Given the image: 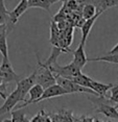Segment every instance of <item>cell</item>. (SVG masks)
Wrapping results in <instances>:
<instances>
[{"label": "cell", "instance_id": "1", "mask_svg": "<svg viewBox=\"0 0 118 122\" xmlns=\"http://www.w3.org/2000/svg\"><path fill=\"white\" fill-rule=\"evenodd\" d=\"M89 100L95 104V111L99 114H102L107 118L116 119L118 120V107L114 101H112L110 97L97 95L96 97H89Z\"/></svg>", "mask_w": 118, "mask_h": 122}, {"label": "cell", "instance_id": "2", "mask_svg": "<svg viewBox=\"0 0 118 122\" xmlns=\"http://www.w3.org/2000/svg\"><path fill=\"white\" fill-rule=\"evenodd\" d=\"M37 59H38L39 66H40V68L38 69V73H37V84H40L44 89L57 84L55 74L51 71V69L48 66L41 63L40 59H39V55H37Z\"/></svg>", "mask_w": 118, "mask_h": 122}, {"label": "cell", "instance_id": "3", "mask_svg": "<svg viewBox=\"0 0 118 122\" xmlns=\"http://www.w3.org/2000/svg\"><path fill=\"white\" fill-rule=\"evenodd\" d=\"M57 78V84L62 86L65 90L67 91L68 94H73V93H87V94H92L93 96H97V94L94 92L92 89L84 87L76 84L75 81H73L72 79L67 78V77H63L60 75H55Z\"/></svg>", "mask_w": 118, "mask_h": 122}, {"label": "cell", "instance_id": "4", "mask_svg": "<svg viewBox=\"0 0 118 122\" xmlns=\"http://www.w3.org/2000/svg\"><path fill=\"white\" fill-rule=\"evenodd\" d=\"M48 67L51 69V71L55 74V75L67 77V78H70V79H72L74 76L78 75V74L81 72V69L78 68L73 62H71L70 64L65 65V66H60L55 63L51 66H48Z\"/></svg>", "mask_w": 118, "mask_h": 122}, {"label": "cell", "instance_id": "5", "mask_svg": "<svg viewBox=\"0 0 118 122\" xmlns=\"http://www.w3.org/2000/svg\"><path fill=\"white\" fill-rule=\"evenodd\" d=\"M21 101L24 102L25 99L22 97L19 89L16 88L10 95L6 96V98L4 99V103L0 107V116L3 115V114L11 113L14 107H16V105Z\"/></svg>", "mask_w": 118, "mask_h": 122}, {"label": "cell", "instance_id": "6", "mask_svg": "<svg viewBox=\"0 0 118 122\" xmlns=\"http://www.w3.org/2000/svg\"><path fill=\"white\" fill-rule=\"evenodd\" d=\"M0 70L2 72V77L5 84H11L13 81H18L20 76L15 72L8 57H2V63L0 65Z\"/></svg>", "mask_w": 118, "mask_h": 122}, {"label": "cell", "instance_id": "7", "mask_svg": "<svg viewBox=\"0 0 118 122\" xmlns=\"http://www.w3.org/2000/svg\"><path fill=\"white\" fill-rule=\"evenodd\" d=\"M37 73H38V69L33 71V73H32L29 76L25 77L23 79H19L17 81L16 88L19 89V91H20L21 95L24 99L27 94H28V91L30 90V88L35 84H37Z\"/></svg>", "mask_w": 118, "mask_h": 122}, {"label": "cell", "instance_id": "8", "mask_svg": "<svg viewBox=\"0 0 118 122\" xmlns=\"http://www.w3.org/2000/svg\"><path fill=\"white\" fill-rule=\"evenodd\" d=\"M67 94H68L67 91L62 86H60L59 84H54L48 88L44 89V92L42 94V96L36 101V103L41 102L42 100H46V99H50L53 98V97H60L63 95H67Z\"/></svg>", "mask_w": 118, "mask_h": 122}, {"label": "cell", "instance_id": "9", "mask_svg": "<svg viewBox=\"0 0 118 122\" xmlns=\"http://www.w3.org/2000/svg\"><path fill=\"white\" fill-rule=\"evenodd\" d=\"M29 9L28 5V0H21L17 6L14 9L12 12H10V18H11V23L13 26H15V24L18 22L19 18L21 17L23 14Z\"/></svg>", "mask_w": 118, "mask_h": 122}, {"label": "cell", "instance_id": "10", "mask_svg": "<svg viewBox=\"0 0 118 122\" xmlns=\"http://www.w3.org/2000/svg\"><path fill=\"white\" fill-rule=\"evenodd\" d=\"M72 62L80 69H83L86 66V64L88 63V57L86 55L85 45L84 44L80 43L77 48L73 51V60H72Z\"/></svg>", "mask_w": 118, "mask_h": 122}, {"label": "cell", "instance_id": "11", "mask_svg": "<svg viewBox=\"0 0 118 122\" xmlns=\"http://www.w3.org/2000/svg\"><path fill=\"white\" fill-rule=\"evenodd\" d=\"M102 14V12H99V10H98V13L94 16V17H92L90 19H87V20H85L83 22V24L80 25V29H81V40H80V43L81 44H84V45L86 44L87 38H88V36L90 34V31H91L92 27H93V25H94L95 21L97 20V18L99 17Z\"/></svg>", "mask_w": 118, "mask_h": 122}, {"label": "cell", "instance_id": "12", "mask_svg": "<svg viewBox=\"0 0 118 122\" xmlns=\"http://www.w3.org/2000/svg\"><path fill=\"white\" fill-rule=\"evenodd\" d=\"M44 92V88L42 87L40 84H35L30 88V90L28 91V96L29 99L28 100H25L24 103L20 105V107H17V109H20V107H25L30 103H36V101L42 96V94Z\"/></svg>", "mask_w": 118, "mask_h": 122}, {"label": "cell", "instance_id": "13", "mask_svg": "<svg viewBox=\"0 0 118 122\" xmlns=\"http://www.w3.org/2000/svg\"><path fill=\"white\" fill-rule=\"evenodd\" d=\"M8 32V27L6 24L0 25V53L2 57H8V45L6 36Z\"/></svg>", "mask_w": 118, "mask_h": 122}, {"label": "cell", "instance_id": "14", "mask_svg": "<svg viewBox=\"0 0 118 122\" xmlns=\"http://www.w3.org/2000/svg\"><path fill=\"white\" fill-rule=\"evenodd\" d=\"M112 87H113L112 84L106 85V84H102V82L96 81V80H94L92 78L90 80V86H89V88L92 89L97 95H102V96H106L107 92H108L109 90H111Z\"/></svg>", "mask_w": 118, "mask_h": 122}, {"label": "cell", "instance_id": "15", "mask_svg": "<svg viewBox=\"0 0 118 122\" xmlns=\"http://www.w3.org/2000/svg\"><path fill=\"white\" fill-rule=\"evenodd\" d=\"M6 24L8 27V31H11L14 26L11 23V18H10V12L6 10L4 4V0H0V25Z\"/></svg>", "mask_w": 118, "mask_h": 122}, {"label": "cell", "instance_id": "16", "mask_svg": "<svg viewBox=\"0 0 118 122\" xmlns=\"http://www.w3.org/2000/svg\"><path fill=\"white\" fill-rule=\"evenodd\" d=\"M51 121H74L76 120V117H74L72 112L67 110H61L60 112L50 114Z\"/></svg>", "mask_w": 118, "mask_h": 122}, {"label": "cell", "instance_id": "17", "mask_svg": "<svg viewBox=\"0 0 118 122\" xmlns=\"http://www.w3.org/2000/svg\"><path fill=\"white\" fill-rule=\"evenodd\" d=\"M67 51H69V50H67V49H63L60 46H53L50 56L46 61H45L43 64H44V65H46V66H51V65H53V64L57 63L58 57L60 56V54L62 53V52H67Z\"/></svg>", "mask_w": 118, "mask_h": 122}, {"label": "cell", "instance_id": "18", "mask_svg": "<svg viewBox=\"0 0 118 122\" xmlns=\"http://www.w3.org/2000/svg\"><path fill=\"white\" fill-rule=\"evenodd\" d=\"M93 3L96 5L97 10L103 13L108 9L118 5V0H93Z\"/></svg>", "mask_w": 118, "mask_h": 122}, {"label": "cell", "instance_id": "19", "mask_svg": "<svg viewBox=\"0 0 118 122\" xmlns=\"http://www.w3.org/2000/svg\"><path fill=\"white\" fill-rule=\"evenodd\" d=\"M98 13L97 7L93 2H90V3H87L83 6V10H81V17H83L85 20L87 19H90L92 17H94L95 15Z\"/></svg>", "mask_w": 118, "mask_h": 122}, {"label": "cell", "instance_id": "20", "mask_svg": "<svg viewBox=\"0 0 118 122\" xmlns=\"http://www.w3.org/2000/svg\"><path fill=\"white\" fill-rule=\"evenodd\" d=\"M88 62H105L111 64H118V52H116V53H107L103 56L90 57V59H88Z\"/></svg>", "mask_w": 118, "mask_h": 122}, {"label": "cell", "instance_id": "21", "mask_svg": "<svg viewBox=\"0 0 118 122\" xmlns=\"http://www.w3.org/2000/svg\"><path fill=\"white\" fill-rule=\"evenodd\" d=\"M29 7H39V9L45 10L47 13H50V3L49 0H28Z\"/></svg>", "mask_w": 118, "mask_h": 122}, {"label": "cell", "instance_id": "22", "mask_svg": "<svg viewBox=\"0 0 118 122\" xmlns=\"http://www.w3.org/2000/svg\"><path fill=\"white\" fill-rule=\"evenodd\" d=\"M12 114V118H11V121L12 122H25V121H29V119H27L26 114L22 107L20 109H17L15 111H12L11 112Z\"/></svg>", "mask_w": 118, "mask_h": 122}, {"label": "cell", "instance_id": "23", "mask_svg": "<svg viewBox=\"0 0 118 122\" xmlns=\"http://www.w3.org/2000/svg\"><path fill=\"white\" fill-rule=\"evenodd\" d=\"M73 81H75L76 84L80 85V86H84V87H87L89 88L90 86V80H91V77H89L88 75H86V74H84L83 72H80L78 75L74 76L73 78H72Z\"/></svg>", "mask_w": 118, "mask_h": 122}, {"label": "cell", "instance_id": "24", "mask_svg": "<svg viewBox=\"0 0 118 122\" xmlns=\"http://www.w3.org/2000/svg\"><path fill=\"white\" fill-rule=\"evenodd\" d=\"M29 121H51V117H50V114L45 113L44 111L42 110L35 116V117L29 119Z\"/></svg>", "mask_w": 118, "mask_h": 122}, {"label": "cell", "instance_id": "25", "mask_svg": "<svg viewBox=\"0 0 118 122\" xmlns=\"http://www.w3.org/2000/svg\"><path fill=\"white\" fill-rule=\"evenodd\" d=\"M111 96L110 99L112 101H114L115 103L118 104V84L117 85H113V87L111 88Z\"/></svg>", "mask_w": 118, "mask_h": 122}, {"label": "cell", "instance_id": "26", "mask_svg": "<svg viewBox=\"0 0 118 122\" xmlns=\"http://www.w3.org/2000/svg\"><path fill=\"white\" fill-rule=\"evenodd\" d=\"M116 52H118V44H116V45H115L113 48L108 52V53H116Z\"/></svg>", "mask_w": 118, "mask_h": 122}, {"label": "cell", "instance_id": "27", "mask_svg": "<svg viewBox=\"0 0 118 122\" xmlns=\"http://www.w3.org/2000/svg\"><path fill=\"white\" fill-rule=\"evenodd\" d=\"M3 84H5V82H4V79H3V77L0 76V86H2Z\"/></svg>", "mask_w": 118, "mask_h": 122}, {"label": "cell", "instance_id": "28", "mask_svg": "<svg viewBox=\"0 0 118 122\" xmlns=\"http://www.w3.org/2000/svg\"><path fill=\"white\" fill-rule=\"evenodd\" d=\"M0 76H2V72H1V70H0Z\"/></svg>", "mask_w": 118, "mask_h": 122}, {"label": "cell", "instance_id": "29", "mask_svg": "<svg viewBox=\"0 0 118 122\" xmlns=\"http://www.w3.org/2000/svg\"><path fill=\"white\" fill-rule=\"evenodd\" d=\"M117 107H118V104H117Z\"/></svg>", "mask_w": 118, "mask_h": 122}]
</instances>
